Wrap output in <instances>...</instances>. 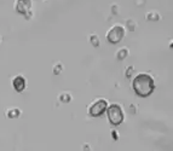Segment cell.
I'll return each mask as SVG.
<instances>
[{
	"label": "cell",
	"instance_id": "6da1fadb",
	"mask_svg": "<svg viewBox=\"0 0 173 151\" xmlns=\"http://www.w3.org/2000/svg\"><path fill=\"white\" fill-rule=\"evenodd\" d=\"M155 88L154 80L149 74H139L133 80V90L140 97H148Z\"/></svg>",
	"mask_w": 173,
	"mask_h": 151
},
{
	"label": "cell",
	"instance_id": "7a4b0ae2",
	"mask_svg": "<svg viewBox=\"0 0 173 151\" xmlns=\"http://www.w3.org/2000/svg\"><path fill=\"white\" fill-rule=\"evenodd\" d=\"M108 119L113 125H120L124 120V114H122V109L118 105V104H113L110 105V108L108 109Z\"/></svg>",
	"mask_w": 173,
	"mask_h": 151
},
{
	"label": "cell",
	"instance_id": "3957f363",
	"mask_svg": "<svg viewBox=\"0 0 173 151\" xmlns=\"http://www.w3.org/2000/svg\"><path fill=\"white\" fill-rule=\"evenodd\" d=\"M124 35H125V29H124V27L116 24V26H114V27L108 32V34H107V40H108L109 42H112V44H118L119 41L122 40Z\"/></svg>",
	"mask_w": 173,
	"mask_h": 151
},
{
	"label": "cell",
	"instance_id": "277c9868",
	"mask_svg": "<svg viewBox=\"0 0 173 151\" xmlns=\"http://www.w3.org/2000/svg\"><path fill=\"white\" fill-rule=\"evenodd\" d=\"M16 10L21 15H23L27 20L32 17V3L30 0H17L16 2Z\"/></svg>",
	"mask_w": 173,
	"mask_h": 151
},
{
	"label": "cell",
	"instance_id": "5b68a950",
	"mask_svg": "<svg viewBox=\"0 0 173 151\" xmlns=\"http://www.w3.org/2000/svg\"><path fill=\"white\" fill-rule=\"evenodd\" d=\"M105 108H107V102L104 99H98L90 106L89 111L92 116H99L105 110Z\"/></svg>",
	"mask_w": 173,
	"mask_h": 151
},
{
	"label": "cell",
	"instance_id": "8992f818",
	"mask_svg": "<svg viewBox=\"0 0 173 151\" xmlns=\"http://www.w3.org/2000/svg\"><path fill=\"white\" fill-rule=\"evenodd\" d=\"M12 85L17 92H22L26 88V80L23 76H21V75H17V76L12 80Z\"/></svg>",
	"mask_w": 173,
	"mask_h": 151
},
{
	"label": "cell",
	"instance_id": "52a82bcc",
	"mask_svg": "<svg viewBox=\"0 0 173 151\" xmlns=\"http://www.w3.org/2000/svg\"><path fill=\"white\" fill-rule=\"evenodd\" d=\"M127 54H128V50L126 48V47H124V48H121L119 52H118V58L119 59H124V58H126L127 57Z\"/></svg>",
	"mask_w": 173,
	"mask_h": 151
},
{
	"label": "cell",
	"instance_id": "ba28073f",
	"mask_svg": "<svg viewBox=\"0 0 173 151\" xmlns=\"http://www.w3.org/2000/svg\"><path fill=\"white\" fill-rule=\"evenodd\" d=\"M90 42H91L95 47H98V46H99V39H98V36H97L96 34L91 35V36H90Z\"/></svg>",
	"mask_w": 173,
	"mask_h": 151
},
{
	"label": "cell",
	"instance_id": "9c48e42d",
	"mask_svg": "<svg viewBox=\"0 0 173 151\" xmlns=\"http://www.w3.org/2000/svg\"><path fill=\"white\" fill-rule=\"evenodd\" d=\"M146 20H151V21L160 20V15H159L157 12H150V14H146Z\"/></svg>",
	"mask_w": 173,
	"mask_h": 151
},
{
	"label": "cell",
	"instance_id": "30bf717a",
	"mask_svg": "<svg viewBox=\"0 0 173 151\" xmlns=\"http://www.w3.org/2000/svg\"><path fill=\"white\" fill-rule=\"evenodd\" d=\"M8 115H9V117H16L20 115V110L18 109H11L8 111Z\"/></svg>",
	"mask_w": 173,
	"mask_h": 151
},
{
	"label": "cell",
	"instance_id": "8fae6325",
	"mask_svg": "<svg viewBox=\"0 0 173 151\" xmlns=\"http://www.w3.org/2000/svg\"><path fill=\"white\" fill-rule=\"evenodd\" d=\"M62 70H63V65H62L61 63H58V64H56L55 68H53V74H55V75H58Z\"/></svg>",
	"mask_w": 173,
	"mask_h": 151
},
{
	"label": "cell",
	"instance_id": "7c38bea8",
	"mask_svg": "<svg viewBox=\"0 0 173 151\" xmlns=\"http://www.w3.org/2000/svg\"><path fill=\"white\" fill-rule=\"evenodd\" d=\"M59 99H61L62 102H65V103H68V102L71 99V96H70L69 93H63V94H61Z\"/></svg>",
	"mask_w": 173,
	"mask_h": 151
},
{
	"label": "cell",
	"instance_id": "4fadbf2b",
	"mask_svg": "<svg viewBox=\"0 0 173 151\" xmlns=\"http://www.w3.org/2000/svg\"><path fill=\"white\" fill-rule=\"evenodd\" d=\"M126 24H127V27H128V29H131V30H134V28H136V23L130 18V20H127V22H126Z\"/></svg>",
	"mask_w": 173,
	"mask_h": 151
},
{
	"label": "cell",
	"instance_id": "5bb4252c",
	"mask_svg": "<svg viewBox=\"0 0 173 151\" xmlns=\"http://www.w3.org/2000/svg\"><path fill=\"white\" fill-rule=\"evenodd\" d=\"M133 71H134V68H133L132 65H131L130 68H127V69H126V72H125V74H126V78H131L132 74H133Z\"/></svg>",
	"mask_w": 173,
	"mask_h": 151
}]
</instances>
